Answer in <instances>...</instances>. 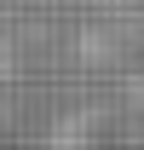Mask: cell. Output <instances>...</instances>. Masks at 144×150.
Segmentation results:
<instances>
[{
  "mask_svg": "<svg viewBox=\"0 0 144 150\" xmlns=\"http://www.w3.org/2000/svg\"><path fill=\"white\" fill-rule=\"evenodd\" d=\"M64 150H104V144H92V139H81V144H64Z\"/></svg>",
  "mask_w": 144,
  "mask_h": 150,
  "instance_id": "1",
  "label": "cell"
}]
</instances>
